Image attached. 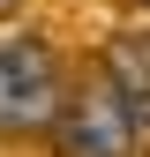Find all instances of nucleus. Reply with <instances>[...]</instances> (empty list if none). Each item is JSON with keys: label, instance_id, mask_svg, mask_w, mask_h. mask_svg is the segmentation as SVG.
<instances>
[{"label": "nucleus", "instance_id": "f257e3e1", "mask_svg": "<svg viewBox=\"0 0 150 157\" xmlns=\"http://www.w3.org/2000/svg\"><path fill=\"white\" fill-rule=\"evenodd\" d=\"M60 105H68V90H60L53 52L30 45V37H8L0 45V127L8 135H38V127L60 120Z\"/></svg>", "mask_w": 150, "mask_h": 157}, {"label": "nucleus", "instance_id": "7ed1b4c3", "mask_svg": "<svg viewBox=\"0 0 150 157\" xmlns=\"http://www.w3.org/2000/svg\"><path fill=\"white\" fill-rule=\"evenodd\" d=\"M105 67H112V90L120 97H150V37H112Z\"/></svg>", "mask_w": 150, "mask_h": 157}, {"label": "nucleus", "instance_id": "20e7f679", "mask_svg": "<svg viewBox=\"0 0 150 157\" xmlns=\"http://www.w3.org/2000/svg\"><path fill=\"white\" fill-rule=\"evenodd\" d=\"M8 8H15V0H0V15H8Z\"/></svg>", "mask_w": 150, "mask_h": 157}, {"label": "nucleus", "instance_id": "f03ea898", "mask_svg": "<svg viewBox=\"0 0 150 157\" xmlns=\"http://www.w3.org/2000/svg\"><path fill=\"white\" fill-rule=\"evenodd\" d=\"M53 150L60 157H135V127H128V105L112 82L75 90L53 120Z\"/></svg>", "mask_w": 150, "mask_h": 157}]
</instances>
